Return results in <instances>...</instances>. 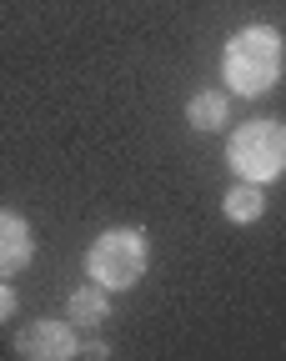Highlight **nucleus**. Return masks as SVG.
Returning <instances> with one entry per match:
<instances>
[{
	"mask_svg": "<svg viewBox=\"0 0 286 361\" xmlns=\"http://www.w3.org/2000/svg\"><path fill=\"white\" fill-rule=\"evenodd\" d=\"M281 66H286V40L271 25H242L221 51L226 90L231 96H246V101L266 96V90L281 80Z\"/></svg>",
	"mask_w": 286,
	"mask_h": 361,
	"instance_id": "obj_1",
	"label": "nucleus"
},
{
	"mask_svg": "<svg viewBox=\"0 0 286 361\" xmlns=\"http://www.w3.org/2000/svg\"><path fill=\"white\" fill-rule=\"evenodd\" d=\"M146 266H151V246H146V231H136V226H111L85 251V276L101 281L106 291L136 286L146 276Z\"/></svg>",
	"mask_w": 286,
	"mask_h": 361,
	"instance_id": "obj_2",
	"label": "nucleus"
},
{
	"mask_svg": "<svg viewBox=\"0 0 286 361\" xmlns=\"http://www.w3.org/2000/svg\"><path fill=\"white\" fill-rule=\"evenodd\" d=\"M226 166L236 180H276L286 171V121H246L226 135Z\"/></svg>",
	"mask_w": 286,
	"mask_h": 361,
	"instance_id": "obj_3",
	"label": "nucleus"
},
{
	"mask_svg": "<svg viewBox=\"0 0 286 361\" xmlns=\"http://www.w3.org/2000/svg\"><path fill=\"white\" fill-rule=\"evenodd\" d=\"M16 356L20 361H71V356H81V331L71 322H30L16 336Z\"/></svg>",
	"mask_w": 286,
	"mask_h": 361,
	"instance_id": "obj_4",
	"label": "nucleus"
},
{
	"mask_svg": "<svg viewBox=\"0 0 286 361\" xmlns=\"http://www.w3.org/2000/svg\"><path fill=\"white\" fill-rule=\"evenodd\" d=\"M35 256V236H30V221L20 211H0V276H20Z\"/></svg>",
	"mask_w": 286,
	"mask_h": 361,
	"instance_id": "obj_5",
	"label": "nucleus"
},
{
	"mask_svg": "<svg viewBox=\"0 0 286 361\" xmlns=\"http://www.w3.org/2000/svg\"><path fill=\"white\" fill-rule=\"evenodd\" d=\"M221 216L231 226H256L266 216V191L256 186V180H236V186L221 196Z\"/></svg>",
	"mask_w": 286,
	"mask_h": 361,
	"instance_id": "obj_6",
	"label": "nucleus"
},
{
	"mask_svg": "<svg viewBox=\"0 0 286 361\" xmlns=\"http://www.w3.org/2000/svg\"><path fill=\"white\" fill-rule=\"evenodd\" d=\"M226 116H231L226 90H196V96L186 101V121H191V130H221Z\"/></svg>",
	"mask_w": 286,
	"mask_h": 361,
	"instance_id": "obj_7",
	"label": "nucleus"
},
{
	"mask_svg": "<svg viewBox=\"0 0 286 361\" xmlns=\"http://www.w3.org/2000/svg\"><path fill=\"white\" fill-rule=\"evenodd\" d=\"M66 311H71V326H101L106 316H111V301H106V286L101 281H90V286H81V291H71V301H66Z\"/></svg>",
	"mask_w": 286,
	"mask_h": 361,
	"instance_id": "obj_8",
	"label": "nucleus"
},
{
	"mask_svg": "<svg viewBox=\"0 0 286 361\" xmlns=\"http://www.w3.org/2000/svg\"><path fill=\"white\" fill-rule=\"evenodd\" d=\"M16 306H20V296H16V286H11L6 276H0V326H6V322H11V316H16Z\"/></svg>",
	"mask_w": 286,
	"mask_h": 361,
	"instance_id": "obj_9",
	"label": "nucleus"
}]
</instances>
